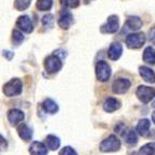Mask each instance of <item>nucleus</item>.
Masks as SVG:
<instances>
[{"label": "nucleus", "instance_id": "3", "mask_svg": "<svg viewBox=\"0 0 155 155\" xmlns=\"http://www.w3.org/2000/svg\"><path fill=\"white\" fill-rule=\"evenodd\" d=\"M145 42V35L143 33L129 34L126 38V45L130 49H139Z\"/></svg>", "mask_w": 155, "mask_h": 155}, {"label": "nucleus", "instance_id": "21", "mask_svg": "<svg viewBox=\"0 0 155 155\" xmlns=\"http://www.w3.org/2000/svg\"><path fill=\"white\" fill-rule=\"evenodd\" d=\"M46 143H47V147L50 149L52 151H55L57 149H59L60 147V139L57 136H53V134H49L47 136L46 138Z\"/></svg>", "mask_w": 155, "mask_h": 155}, {"label": "nucleus", "instance_id": "25", "mask_svg": "<svg viewBox=\"0 0 155 155\" xmlns=\"http://www.w3.org/2000/svg\"><path fill=\"white\" fill-rule=\"evenodd\" d=\"M125 139H126V142L129 143V144L137 143V141H138L137 132L134 131V129H130L129 131H127V134H125Z\"/></svg>", "mask_w": 155, "mask_h": 155}, {"label": "nucleus", "instance_id": "28", "mask_svg": "<svg viewBox=\"0 0 155 155\" xmlns=\"http://www.w3.org/2000/svg\"><path fill=\"white\" fill-rule=\"evenodd\" d=\"M12 40L13 42L15 45H18V44H21L22 41L24 40V36H23V34L21 33L20 31H13L12 33Z\"/></svg>", "mask_w": 155, "mask_h": 155}, {"label": "nucleus", "instance_id": "24", "mask_svg": "<svg viewBox=\"0 0 155 155\" xmlns=\"http://www.w3.org/2000/svg\"><path fill=\"white\" fill-rule=\"evenodd\" d=\"M31 0H15L14 2V7L16 10L18 11H24L31 5Z\"/></svg>", "mask_w": 155, "mask_h": 155}, {"label": "nucleus", "instance_id": "5", "mask_svg": "<svg viewBox=\"0 0 155 155\" xmlns=\"http://www.w3.org/2000/svg\"><path fill=\"white\" fill-rule=\"evenodd\" d=\"M96 74L97 78L100 81H106V80H109L110 76H111V67L109 66V64L106 62L100 61V62L97 63Z\"/></svg>", "mask_w": 155, "mask_h": 155}, {"label": "nucleus", "instance_id": "22", "mask_svg": "<svg viewBox=\"0 0 155 155\" xmlns=\"http://www.w3.org/2000/svg\"><path fill=\"white\" fill-rule=\"evenodd\" d=\"M139 155H155V143H147L139 150Z\"/></svg>", "mask_w": 155, "mask_h": 155}, {"label": "nucleus", "instance_id": "33", "mask_svg": "<svg viewBox=\"0 0 155 155\" xmlns=\"http://www.w3.org/2000/svg\"><path fill=\"white\" fill-rule=\"evenodd\" d=\"M152 106H153V107H154V109H155V101H154V102H153V103H152Z\"/></svg>", "mask_w": 155, "mask_h": 155}, {"label": "nucleus", "instance_id": "32", "mask_svg": "<svg viewBox=\"0 0 155 155\" xmlns=\"http://www.w3.org/2000/svg\"><path fill=\"white\" fill-rule=\"evenodd\" d=\"M152 120H153V123L155 124V112H153V113H152Z\"/></svg>", "mask_w": 155, "mask_h": 155}, {"label": "nucleus", "instance_id": "15", "mask_svg": "<svg viewBox=\"0 0 155 155\" xmlns=\"http://www.w3.org/2000/svg\"><path fill=\"white\" fill-rule=\"evenodd\" d=\"M150 126L151 123L149 119H141L137 125V131L140 136L142 137H147L149 136V132H150Z\"/></svg>", "mask_w": 155, "mask_h": 155}, {"label": "nucleus", "instance_id": "10", "mask_svg": "<svg viewBox=\"0 0 155 155\" xmlns=\"http://www.w3.org/2000/svg\"><path fill=\"white\" fill-rule=\"evenodd\" d=\"M16 26L23 31H25V33H31L33 31V24H31L29 16L27 15L20 16L18 18V21H16Z\"/></svg>", "mask_w": 155, "mask_h": 155}, {"label": "nucleus", "instance_id": "11", "mask_svg": "<svg viewBox=\"0 0 155 155\" xmlns=\"http://www.w3.org/2000/svg\"><path fill=\"white\" fill-rule=\"evenodd\" d=\"M123 53V46L118 42H113L110 46V49L107 51V57L112 60V61H116L120 58Z\"/></svg>", "mask_w": 155, "mask_h": 155}, {"label": "nucleus", "instance_id": "1", "mask_svg": "<svg viewBox=\"0 0 155 155\" xmlns=\"http://www.w3.org/2000/svg\"><path fill=\"white\" fill-rule=\"evenodd\" d=\"M120 147V141L116 136H109L101 142L100 150L102 152H116Z\"/></svg>", "mask_w": 155, "mask_h": 155}, {"label": "nucleus", "instance_id": "31", "mask_svg": "<svg viewBox=\"0 0 155 155\" xmlns=\"http://www.w3.org/2000/svg\"><path fill=\"white\" fill-rule=\"evenodd\" d=\"M3 55H5V58L8 60H11L13 58V53L11 51H8V50H5V51H3Z\"/></svg>", "mask_w": 155, "mask_h": 155}, {"label": "nucleus", "instance_id": "8", "mask_svg": "<svg viewBox=\"0 0 155 155\" xmlns=\"http://www.w3.org/2000/svg\"><path fill=\"white\" fill-rule=\"evenodd\" d=\"M59 26L63 29L70 28L72 24L74 23V18H73V14L68 10H63L60 13V18H59Z\"/></svg>", "mask_w": 155, "mask_h": 155}, {"label": "nucleus", "instance_id": "6", "mask_svg": "<svg viewBox=\"0 0 155 155\" xmlns=\"http://www.w3.org/2000/svg\"><path fill=\"white\" fill-rule=\"evenodd\" d=\"M45 68L48 73H57L62 68V62L58 55H50L45 61Z\"/></svg>", "mask_w": 155, "mask_h": 155}, {"label": "nucleus", "instance_id": "12", "mask_svg": "<svg viewBox=\"0 0 155 155\" xmlns=\"http://www.w3.org/2000/svg\"><path fill=\"white\" fill-rule=\"evenodd\" d=\"M8 119L12 126H16L18 123H21L24 119V113L18 109L10 110L8 112Z\"/></svg>", "mask_w": 155, "mask_h": 155}, {"label": "nucleus", "instance_id": "2", "mask_svg": "<svg viewBox=\"0 0 155 155\" xmlns=\"http://www.w3.org/2000/svg\"><path fill=\"white\" fill-rule=\"evenodd\" d=\"M22 92V81L18 78H13L3 86V93L7 97H15Z\"/></svg>", "mask_w": 155, "mask_h": 155}, {"label": "nucleus", "instance_id": "9", "mask_svg": "<svg viewBox=\"0 0 155 155\" xmlns=\"http://www.w3.org/2000/svg\"><path fill=\"white\" fill-rule=\"evenodd\" d=\"M130 86H131V83L129 81V79H126V78H118V79H116L113 83L112 88H113V91L115 93L120 94V93L126 92V91L130 88Z\"/></svg>", "mask_w": 155, "mask_h": 155}, {"label": "nucleus", "instance_id": "20", "mask_svg": "<svg viewBox=\"0 0 155 155\" xmlns=\"http://www.w3.org/2000/svg\"><path fill=\"white\" fill-rule=\"evenodd\" d=\"M42 107H44L47 113H50V114L57 113L58 110H59L58 104L53 100H51V99H46L44 101V103H42Z\"/></svg>", "mask_w": 155, "mask_h": 155}, {"label": "nucleus", "instance_id": "13", "mask_svg": "<svg viewBox=\"0 0 155 155\" xmlns=\"http://www.w3.org/2000/svg\"><path fill=\"white\" fill-rule=\"evenodd\" d=\"M29 153H31V155H47L48 154V147L42 142L35 141L29 147Z\"/></svg>", "mask_w": 155, "mask_h": 155}, {"label": "nucleus", "instance_id": "19", "mask_svg": "<svg viewBox=\"0 0 155 155\" xmlns=\"http://www.w3.org/2000/svg\"><path fill=\"white\" fill-rule=\"evenodd\" d=\"M143 61L147 64H155V50L152 47H147L143 52Z\"/></svg>", "mask_w": 155, "mask_h": 155}, {"label": "nucleus", "instance_id": "17", "mask_svg": "<svg viewBox=\"0 0 155 155\" xmlns=\"http://www.w3.org/2000/svg\"><path fill=\"white\" fill-rule=\"evenodd\" d=\"M125 25L129 29H131V31H138V29H140L141 26H142V21H141V18H138V16H129V18H127Z\"/></svg>", "mask_w": 155, "mask_h": 155}, {"label": "nucleus", "instance_id": "27", "mask_svg": "<svg viewBox=\"0 0 155 155\" xmlns=\"http://www.w3.org/2000/svg\"><path fill=\"white\" fill-rule=\"evenodd\" d=\"M60 1L65 8H77L79 5V0H60Z\"/></svg>", "mask_w": 155, "mask_h": 155}, {"label": "nucleus", "instance_id": "26", "mask_svg": "<svg viewBox=\"0 0 155 155\" xmlns=\"http://www.w3.org/2000/svg\"><path fill=\"white\" fill-rule=\"evenodd\" d=\"M53 23H54V18H53L52 14H47L42 18V24L47 28H51L52 26H53Z\"/></svg>", "mask_w": 155, "mask_h": 155}, {"label": "nucleus", "instance_id": "30", "mask_svg": "<svg viewBox=\"0 0 155 155\" xmlns=\"http://www.w3.org/2000/svg\"><path fill=\"white\" fill-rule=\"evenodd\" d=\"M149 35H150V40L152 42H155V27H153V28L150 29V31H149Z\"/></svg>", "mask_w": 155, "mask_h": 155}, {"label": "nucleus", "instance_id": "18", "mask_svg": "<svg viewBox=\"0 0 155 155\" xmlns=\"http://www.w3.org/2000/svg\"><path fill=\"white\" fill-rule=\"evenodd\" d=\"M119 107V102L115 98H107L103 104V109L107 113L115 112Z\"/></svg>", "mask_w": 155, "mask_h": 155}, {"label": "nucleus", "instance_id": "16", "mask_svg": "<svg viewBox=\"0 0 155 155\" xmlns=\"http://www.w3.org/2000/svg\"><path fill=\"white\" fill-rule=\"evenodd\" d=\"M18 136H20V138H22V139L25 140V141H29V140L31 139V136H33L31 130L29 129V127L26 124H24V123H22L21 125H18Z\"/></svg>", "mask_w": 155, "mask_h": 155}, {"label": "nucleus", "instance_id": "7", "mask_svg": "<svg viewBox=\"0 0 155 155\" xmlns=\"http://www.w3.org/2000/svg\"><path fill=\"white\" fill-rule=\"evenodd\" d=\"M119 28V21L116 15H111L107 18V22L101 27V31L105 34L116 33Z\"/></svg>", "mask_w": 155, "mask_h": 155}, {"label": "nucleus", "instance_id": "14", "mask_svg": "<svg viewBox=\"0 0 155 155\" xmlns=\"http://www.w3.org/2000/svg\"><path fill=\"white\" fill-rule=\"evenodd\" d=\"M139 73L144 81H147L149 84L155 83V73L151 68H149L147 66H141L139 68Z\"/></svg>", "mask_w": 155, "mask_h": 155}, {"label": "nucleus", "instance_id": "23", "mask_svg": "<svg viewBox=\"0 0 155 155\" xmlns=\"http://www.w3.org/2000/svg\"><path fill=\"white\" fill-rule=\"evenodd\" d=\"M52 5H53V0H38L36 7L39 11H48L51 9Z\"/></svg>", "mask_w": 155, "mask_h": 155}, {"label": "nucleus", "instance_id": "29", "mask_svg": "<svg viewBox=\"0 0 155 155\" xmlns=\"http://www.w3.org/2000/svg\"><path fill=\"white\" fill-rule=\"evenodd\" d=\"M60 155H77V153L71 147H64L60 151Z\"/></svg>", "mask_w": 155, "mask_h": 155}, {"label": "nucleus", "instance_id": "4", "mask_svg": "<svg viewBox=\"0 0 155 155\" xmlns=\"http://www.w3.org/2000/svg\"><path fill=\"white\" fill-rule=\"evenodd\" d=\"M136 94L142 103H149L155 97V89L147 86H139L136 91Z\"/></svg>", "mask_w": 155, "mask_h": 155}]
</instances>
